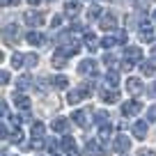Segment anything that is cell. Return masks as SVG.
<instances>
[{"mask_svg":"<svg viewBox=\"0 0 156 156\" xmlns=\"http://www.w3.org/2000/svg\"><path fill=\"white\" fill-rule=\"evenodd\" d=\"M138 34H140L142 41H151V39H154V30H151L149 23H140V30H138Z\"/></svg>","mask_w":156,"mask_h":156,"instance_id":"obj_23","label":"cell"},{"mask_svg":"<svg viewBox=\"0 0 156 156\" xmlns=\"http://www.w3.org/2000/svg\"><path fill=\"white\" fill-rule=\"evenodd\" d=\"M30 133H32V138H44V133H46L44 122H32V126H30Z\"/></svg>","mask_w":156,"mask_h":156,"instance_id":"obj_27","label":"cell"},{"mask_svg":"<svg viewBox=\"0 0 156 156\" xmlns=\"http://www.w3.org/2000/svg\"><path fill=\"white\" fill-rule=\"evenodd\" d=\"M103 16V12H101V7L99 5H90V9H87V19L92 21V19H101Z\"/></svg>","mask_w":156,"mask_h":156,"instance_id":"obj_31","label":"cell"},{"mask_svg":"<svg viewBox=\"0 0 156 156\" xmlns=\"http://www.w3.org/2000/svg\"><path fill=\"white\" fill-rule=\"evenodd\" d=\"M101 101H103V103H117V101H119V92H117L115 87L101 90Z\"/></svg>","mask_w":156,"mask_h":156,"instance_id":"obj_17","label":"cell"},{"mask_svg":"<svg viewBox=\"0 0 156 156\" xmlns=\"http://www.w3.org/2000/svg\"><path fill=\"white\" fill-rule=\"evenodd\" d=\"M25 41H28L30 46H44L46 44V37L41 32H37V30H30V32L25 34Z\"/></svg>","mask_w":156,"mask_h":156,"instance_id":"obj_12","label":"cell"},{"mask_svg":"<svg viewBox=\"0 0 156 156\" xmlns=\"http://www.w3.org/2000/svg\"><path fill=\"white\" fill-rule=\"evenodd\" d=\"M126 92L133 94V97H138V94L145 92V83H142L140 78H126Z\"/></svg>","mask_w":156,"mask_h":156,"instance_id":"obj_6","label":"cell"},{"mask_svg":"<svg viewBox=\"0 0 156 156\" xmlns=\"http://www.w3.org/2000/svg\"><path fill=\"white\" fill-rule=\"evenodd\" d=\"M23 64H25V55H21V53L12 55V67H14V69H21Z\"/></svg>","mask_w":156,"mask_h":156,"instance_id":"obj_32","label":"cell"},{"mask_svg":"<svg viewBox=\"0 0 156 156\" xmlns=\"http://www.w3.org/2000/svg\"><path fill=\"white\" fill-rule=\"evenodd\" d=\"M140 71H142V76H154V73H156L154 60H142V62H140Z\"/></svg>","mask_w":156,"mask_h":156,"instance_id":"obj_24","label":"cell"},{"mask_svg":"<svg viewBox=\"0 0 156 156\" xmlns=\"http://www.w3.org/2000/svg\"><path fill=\"white\" fill-rule=\"evenodd\" d=\"M147 92H149V97H156V85H151V87H147Z\"/></svg>","mask_w":156,"mask_h":156,"instance_id":"obj_43","label":"cell"},{"mask_svg":"<svg viewBox=\"0 0 156 156\" xmlns=\"http://www.w3.org/2000/svg\"><path fill=\"white\" fill-rule=\"evenodd\" d=\"M151 19H154V23H156V9H154V14H151Z\"/></svg>","mask_w":156,"mask_h":156,"instance_id":"obj_46","label":"cell"},{"mask_svg":"<svg viewBox=\"0 0 156 156\" xmlns=\"http://www.w3.org/2000/svg\"><path fill=\"white\" fill-rule=\"evenodd\" d=\"M51 129H53V133H67L69 119H67V117H55L53 122H51Z\"/></svg>","mask_w":156,"mask_h":156,"instance_id":"obj_16","label":"cell"},{"mask_svg":"<svg viewBox=\"0 0 156 156\" xmlns=\"http://www.w3.org/2000/svg\"><path fill=\"white\" fill-rule=\"evenodd\" d=\"M106 85L108 87H117V85H119V73H117L115 69L106 71Z\"/></svg>","mask_w":156,"mask_h":156,"instance_id":"obj_26","label":"cell"},{"mask_svg":"<svg viewBox=\"0 0 156 156\" xmlns=\"http://www.w3.org/2000/svg\"><path fill=\"white\" fill-rule=\"evenodd\" d=\"M0 80H2V85L9 83V71H2V73H0Z\"/></svg>","mask_w":156,"mask_h":156,"instance_id":"obj_39","label":"cell"},{"mask_svg":"<svg viewBox=\"0 0 156 156\" xmlns=\"http://www.w3.org/2000/svg\"><path fill=\"white\" fill-rule=\"evenodd\" d=\"M7 140H9L12 145H21V142H23V131H21L19 126H14V131L9 133V138H7Z\"/></svg>","mask_w":156,"mask_h":156,"instance_id":"obj_29","label":"cell"},{"mask_svg":"<svg viewBox=\"0 0 156 156\" xmlns=\"http://www.w3.org/2000/svg\"><path fill=\"white\" fill-rule=\"evenodd\" d=\"M60 147V142L55 140V138H51V140H46V149L51 151V154H55V149H58Z\"/></svg>","mask_w":156,"mask_h":156,"instance_id":"obj_35","label":"cell"},{"mask_svg":"<svg viewBox=\"0 0 156 156\" xmlns=\"http://www.w3.org/2000/svg\"><path fill=\"white\" fill-rule=\"evenodd\" d=\"M83 41H85V46H87L90 53H94V51L99 48V41H97V37H94V32H85L83 34Z\"/></svg>","mask_w":156,"mask_h":156,"instance_id":"obj_22","label":"cell"},{"mask_svg":"<svg viewBox=\"0 0 156 156\" xmlns=\"http://www.w3.org/2000/svg\"><path fill=\"white\" fill-rule=\"evenodd\" d=\"M30 85H32V76H30V73H23V76L16 78V90H19V92L30 90Z\"/></svg>","mask_w":156,"mask_h":156,"instance_id":"obj_20","label":"cell"},{"mask_svg":"<svg viewBox=\"0 0 156 156\" xmlns=\"http://www.w3.org/2000/svg\"><path fill=\"white\" fill-rule=\"evenodd\" d=\"M106 154V145L97 138H87L85 142V156H103Z\"/></svg>","mask_w":156,"mask_h":156,"instance_id":"obj_1","label":"cell"},{"mask_svg":"<svg viewBox=\"0 0 156 156\" xmlns=\"http://www.w3.org/2000/svg\"><path fill=\"white\" fill-rule=\"evenodd\" d=\"M2 37H5L7 44H16V41L21 39V30H19V25H14V23L5 25V28H2Z\"/></svg>","mask_w":156,"mask_h":156,"instance_id":"obj_3","label":"cell"},{"mask_svg":"<svg viewBox=\"0 0 156 156\" xmlns=\"http://www.w3.org/2000/svg\"><path fill=\"white\" fill-rule=\"evenodd\" d=\"M25 64H28V67H37L39 64V55L37 53H28L25 55Z\"/></svg>","mask_w":156,"mask_h":156,"instance_id":"obj_33","label":"cell"},{"mask_svg":"<svg viewBox=\"0 0 156 156\" xmlns=\"http://www.w3.org/2000/svg\"><path fill=\"white\" fill-rule=\"evenodd\" d=\"M25 23L32 25V28H39L44 23V14L41 12H25Z\"/></svg>","mask_w":156,"mask_h":156,"instance_id":"obj_15","label":"cell"},{"mask_svg":"<svg viewBox=\"0 0 156 156\" xmlns=\"http://www.w3.org/2000/svg\"><path fill=\"white\" fill-rule=\"evenodd\" d=\"M99 25H101V30H106V32H112V30L117 28L115 14H103L101 19H99Z\"/></svg>","mask_w":156,"mask_h":156,"instance_id":"obj_10","label":"cell"},{"mask_svg":"<svg viewBox=\"0 0 156 156\" xmlns=\"http://www.w3.org/2000/svg\"><path fill=\"white\" fill-rule=\"evenodd\" d=\"M87 119H90L87 110H73V112H71V122L76 124V126H80V129L87 126Z\"/></svg>","mask_w":156,"mask_h":156,"instance_id":"obj_13","label":"cell"},{"mask_svg":"<svg viewBox=\"0 0 156 156\" xmlns=\"http://www.w3.org/2000/svg\"><path fill=\"white\" fill-rule=\"evenodd\" d=\"M124 58L126 60H142V51H140V46H124Z\"/></svg>","mask_w":156,"mask_h":156,"instance_id":"obj_18","label":"cell"},{"mask_svg":"<svg viewBox=\"0 0 156 156\" xmlns=\"http://www.w3.org/2000/svg\"><path fill=\"white\" fill-rule=\"evenodd\" d=\"M78 73L80 76H94L97 73V60H92V58H87V60H83V62L78 64Z\"/></svg>","mask_w":156,"mask_h":156,"instance_id":"obj_7","label":"cell"},{"mask_svg":"<svg viewBox=\"0 0 156 156\" xmlns=\"http://www.w3.org/2000/svg\"><path fill=\"white\" fill-rule=\"evenodd\" d=\"M80 12V0H67L64 2V14L67 16H76Z\"/></svg>","mask_w":156,"mask_h":156,"instance_id":"obj_21","label":"cell"},{"mask_svg":"<svg viewBox=\"0 0 156 156\" xmlns=\"http://www.w3.org/2000/svg\"><path fill=\"white\" fill-rule=\"evenodd\" d=\"M51 83H53V87H55V90H67V87H69V78L60 73V76H55Z\"/></svg>","mask_w":156,"mask_h":156,"instance_id":"obj_28","label":"cell"},{"mask_svg":"<svg viewBox=\"0 0 156 156\" xmlns=\"http://www.w3.org/2000/svg\"><path fill=\"white\" fill-rule=\"evenodd\" d=\"M131 131H133V138L145 140V138H147V122H145V119H138V122L131 126Z\"/></svg>","mask_w":156,"mask_h":156,"instance_id":"obj_14","label":"cell"},{"mask_svg":"<svg viewBox=\"0 0 156 156\" xmlns=\"http://www.w3.org/2000/svg\"><path fill=\"white\" fill-rule=\"evenodd\" d=\"M51 156H58V154H51Z\"/></svg>","mask_w":156,"mask_h":156,"instance_id":"obj_47","label":"cell"},{"mask_svg":"<svg viewBox=\"0 0 156 156\" xmlns=\"http://www.w3.org/2000/svg\"><path fill=\"white\" fill-rule=\"evenodd\" d=\"M122 69H124V71L133 69V60H126V58H124V60H122Z\"/></svg>","mask_w":156,"mask_h":156,"instance_id":"obj_37","label":"cell"},{"mask_svg":"<svg viewBox=\"0 0 156 156\" xmlns=\"http://www.w3.org/2000/svg\"><path fill=\"white\" fill-rule=\"evenodd\" d=\"M19 2H21V0H9V5H19Z\"/></svg>","mask_w":156,"mask_h":156,"instance_id":"obj_45","label":"cell"},{"mask_svg":"<svg viewBox=\"0 0 156 156\" xmlns=\"http://www.w3.org/2000/svg\"><path fill=\"white\" fill-rule=\"evenodd\" d=\"M112 149H115L117 154H126V151L131 149V138H129L126 133H117L115 140H112Z\"/></svg>","mask_w":156,"mask_h":156,"instance_id":"obj_2","label":"cell"},{"mask_svg":"<svg viewBox=\"0 0 156 156\" xmlns=\"http://www.w3.org/2000/svg\"><path fill=\"white\" fill-rule=\"evenodd\" d=\"M71 30H73V32H78V30H83V25L78 23V21H73V23H71Z\"/></svg>","mask_w":156,"mask_h":156,"instance_id":"obj_42","label":"cell"},{"mask_svg":"<svg viewBox=\"0 0 156 156\" xmlns=\"http://www.w3.org/2000/svg\"><path fill=\"white\" fill-rule=\"evenodd\" d=\"M28 2H30V5H32V7H37L39 2H41V0H28Z\"/></svg>","mask_w":156,"mask_h":156,"instance_id":"obj_44","label":"cell"},{"mask_svg":"<svg viewBox=\"0 0 156 156\" xmlns=\"http://www.w3.org/2000/svg\"><path fill=\"white\" fill-rule=\"evenodd\" d=\"M58 51H62L64 55H67V58H71V55H76V53H80V44H78L76 39H69L67 44H62L60 46Z\"/></svg>","mask_w":156,"mask_h":156,"instance_id":"obj_11","label":"cell"},{"mask_svg":"<svg viewBox=\"0 0 156 156\" xmlns=\"http://www.w3.org/2000/svg\"><path fill=\"white\" fill-rule=\"evenodd\" d=\"M85 97H87V92H85L83 87L69 90V92H67V103H69V106H76V103H80V101H83Z\"/></svg>","mask_w":156,"mask_h":156,"instance_id":"obj_8","label":"cell"},{"mask_svg":"<svg viewBox=\"0 0 156 156\" xmlns=\"http://www.w3.org/2000/svg\"><path fill=\"white\" fill-rule=\"evenodd\" d=\"M117 39H119V44H126V39H129V34H126V30H122V32L117 34Z\"/></svg>","mask_w":156,"mask_h":156,"instance_id":"obj_38","label":"cell"},{"mask_svg":"<svg viewBox=\"0 0 156 156\" xmlns=\"http://www.w3.org/2000/svg\"><path fill=\"white\" fill-rule=\"evenodd\" d=\"M2 117H9V106H7V101H2Z\"/></svg>","mask_w":156,"mask_h":156,"instance_id":"obj_41","label":"cell"},{"mask_svg":"<svg viewBox=\"0 0 156 156\" xmlns=\"http://www.w3.org/2000/svg\"><path fill=\"white\" fill-rule=\"evenodd\" d=\"M117 44H119V39H117V37H112V34H106V37L101 39V46H103L106 51H110L112 46H117Z\"/></svg>","mask_w":156,"mask_h":156,"instance_id":"obj_30","label":"cell"},{"mask_svg":"<svg viewBox=\"0 0 156 156\" xmlns=\"http://www.w3.org/2000/svg\"><path fill=\"white\" fill-rule=\"evenodd\" d=\"M103 64H106V67H115V64H117V58H115L112 53H106V55H103Z\"/></svg>","mask_w":156,"mask_h":156,"instance_id":"obj_34","label":"cell"},{"mask_svg":"<svg viewBox=\"0 0 156 156\" xmlns=\"http://www.w3.org/2000/svg\"><path fill=\"white\" fill-rule=\"evenodd\" d=\"M67 60H69V58L62 53V51H55L53 58H51V64H53L55 69H64V67H67Z\"/></svg>","mask_w":156,"mask_h":156,"instance_id":"obj_19","label":"cell"},{"mask_svg":"<svg viewBox=\"0 0 156 156\" xmlns=\"http://www.w3.org/2000/svg\"><path fill=\"white\" fill-rule=\"evenodd\" d=\"M60 23H62V16H53V21H51V28H58Z\"/></svg>","mask_w":156,"mask_h":156,"instance_id":"obj_40","label":"cell"},{"mask_svg":"<svg viewBox=\"0 0 156 156\" xmlns=\"http://www.w3.org/2000/svg\"><path fill=\"white\" fill-rule=\"evenodd\" d=\"M14 106H16V110L28 112L30 106H32V101H30V97H25L23 92H19V94H14Z\"/></svg>","mask_w":156,"mask_h":156,"instance_id":"obj_9","label":"cell"},{"mask_svg":"<svg viewBox=\"0 0 156 156\" xmlns=\"http://www.w3.org/2000/svg\"><path fill=\"white\" fill-rule=\"evenodd\" d=\"M94 124H97V126H106V124H110V115H108L106 110H97V112H94Z\"/></svg>","mask_w":156,"mask_h":156,"instance_id":"obj_25","label":"cell"},{"mask_svg":"<svg viewBox=\"0 0 156 156\" xmlns=\"http://www.w3.org/2000/svg\"><path fill=\"white\" fill-rule=\"evenodd\" d=\"M48 2H53V0H48Z\"/></svg>","mask_w":156,"mask_h":156,"instance_id":"obj_48","label":"cell"},{"mask_svg":"<svg viewBox=\"0 0 156 156\" xmlns=\"http://www.w3.org/2000/svg\"><path fill=\"white\" fill-rule=\"evenodd\" d=\"M140 110H142V103L136 101V99H133V101H124L122 103V115L124 117H136Z\"/></svg>","mask_w":156,"mask_h":156,"instance_id":"obj_4","label":"cell"},{"mask_svg":"<svg viewBox=\"0 0 156 156\" xmlns=\"http://www.w3.org/2000/svg\"><path fill=\"white\" fill-rule=\"evenodd\" d=\"M147 122H156V103L147 108Z\"/></svg>","mask_w":156,"mask_h":156,"instance_id":"obj_36","label":"cell"},{"mask_svg":"<svg viewBox=\"0 0 156 156\" xmlns=\"http://www.w3.org/2000/svg\"><path fill=\"white\" fill-rule=\"evenodd\" d=\"M60 147L64 149L67 156H80V151H78V147H76V140H73L71 136H64L62 142H60Z\"/></svg>","mask_w":156,"mask_h":156,"instance_id":"obj_5","label":"cell"}]
</instances>
